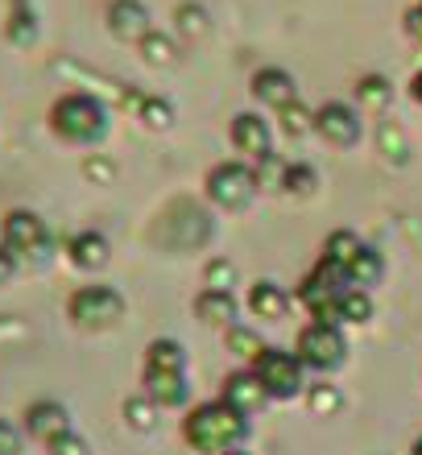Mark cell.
Returning <instances> with one entry per match:
<instances>
[{
  "instance_id": "15",
  "label": "cell",
  "mask_w": 422,
  "mask_h": 455,
  "mask_svg": "<svg viewBox=\"0 0 422 455\" xmlns=\"http://www.w3.org/2000/svg\"><path fill=\"white\" fill-rule=\"evenodd\" d=\"M249 311H253L257 319H266V323H278L290 311V294L278 282H257V286L249 290Z\"/></svg>"
},
{
  "instance_id": "29",
  "label": "cell",
  "mask_w": 422,
  "mask_h": 455,
  "mask_svg": "<svg viewBox=\"0 0 422 455\" xmlns=\"http://www.w3.org/2000/svg\"><path fill=\"white\" fill-rule=\"evenodd\" d=\"M137 112H141V120L149 124V129H166L170 120H174V108H170L166 100H154V96L137 100Z\"/></svg>"
},
{
  "instance_id": "33",
  "label": "cell",
  "mask_w": 422,
  "mask_h": 455,
  "mask_svg": "<svg viewBox=\"0 0 422 455\" xmlns=\"http://www.w3.org/2000/svg\"><path fill=\"white\" fill-rule=\"evenodd\" d=\"M9 37L17 42V46H29V42H34V12H17V17H9Z\"/></svg>"
},
{
  "instance_id": "28",
  "label": "cell",
  "mask_w": 422,
  "mask_h": 455,
  "mask_svg": "<svg viewBox=\"0 0 422 455\" xmlns=\"http://www.w3.org/2000/svg\"><path fill=\"white\" fill-rule=\"evenodd\" d=\"M282 129H286V137H307V132L315 129V112H307L294 100L290 108H282Z\"/></svg>"
},
{
  "instance_id": "25",
  "label": "cell",
  "mask_w": 422,
  "mask_h": 455,
  "mask_svg": "<svg viewBox=\"0 0 422 455\" xmlns=\"http://www.w3.org/2000/svg\"><path fill=\"white\" fill-rule=\"evenodd\" d=\"M377 137H381V154H386L389 162H398V166H402V162L410 157V145H406V132H402L398 124H389V120H386Z\"/></svg>"
},
{
  "instance_id": "34",
  "label": "cell",
  "mask_w": 422,
  "mask_h": 455,
  "mask_svg": "<svg viewBox=\"0 0 422 455\" xmlns=\"http://www.w3.org/2000/svg\"><path fill=\"white\" fill-rule=\"evenodd\" d=\"M50 455H92V447H87L84 435H62L59 443H50Z\"/></svg>"
},
{
  "instance_id": "23",
  "label": "cell",
  "mask_w": 422,
  "mask_h": 455,
  "mask_svg": "<svg viewBox=\"0 0 422 455\" xmlns=\"http://www.w3.org/2000/svg\"><path fill=\"white\" fill-rule=\"evenodd\" d=\"M232 282H236V265L216 257V261H207L203 269V286L207 290H219V294H232Z\"/></svg>"
},
{
  "instance_id": "11",
  "label": "cell",
  "mask_w": 422,
  "mask_h": 455,
  "mask_svg": "<svg viewBox=\"0 0 422 455\" xmlns=\"http://www.w3.org/2000/svg\"><path fill=\"white\" fill-rule=\"evenodd\" d=\"M108 29L121 37V42H137V46L154 34V29H149V12H145L141 0H112Z\"/></svg>"
},
{
  "instance_id": "37",
  "label": "cell",
  "mask_w": 422,
  "mask_h": 455,
  "mask_svg": "<svg viewBox=\"0 0 422 455\" xmlns=\"http://www.w3.org/2000/svg\"><path fill=\"white\" fill-rule=\"evenodd\" d=\"M406 34H410L414 42H422V4L414 12H406Z\"/></svg>"
},
{
  "instance_id": "9",
  "label": "cell",
  "mask_w": 422,
  "mask_h": 455,
  "mask_svg": "<svg viewBox=\"0 0 422 455\" xmlns=\"http://www.w3.org/2000/svg\"><path fill=\"white\" fill-rule=\"evenodd\" d=\"M25 419V435L37 439V443H59L62 435H71V414L62 402H34V406L21 414Z\"/></svg>"
},
{
  "instance_id": "1",
  "label": "cell",
  "mask_w": 422,
  "mask_h": 455,
  "mask_svg": "<svg viewBox=\"0 0 422 455\" xmlns=\"http://www.w3.org/2000/svg\"><path fill=\"white\" fill-rule=\"evenodd\" d=\"M244 414L228 406V402H207V406L191 410L187 422H182V435H187V443L195 451L203 455H228L236 451V443L244 439Z\"/></svg>"
},
{
  "instance_id": "35",
  "label": "cell",
  "mask_w": 422,
  "mask_h": 455,
  "mask_svg": "<svg viewBox=\"0 0 422 455\" xmlns=\"http://www.w3.org/2000/svg\"><path fill=\"white\" fill-rule=\"evenodd\" d=\"M21 431L9 419H0V455H21Z\"/></svg>"
},
{
  "instance_id": "10",
  "label": "cell",
  "mask_w": 422,
  "mask_h": 455,
  "mask_svg": "<svg viewBox=\"0 0 422 455\" xmlns=\"http://www.w3.org/2000/svg\"><path fill=\"white\" fill-rule=\"evenodd\" d=\"M315 132H323L331 145H356L361 141V112L348 104H323L315 112Z\"/></svg>"
},
{
  "instance_id": "38",
  "label": "cell",
  "mask_w": 422,
  "mask_h": 455,
  "mask_svg": "<svg viewBox=\"0 0 422 455\" xmlns=\"http://www.w3.org/2000/svg\"><path fill=\"white\" fill-rule=\"evenodd\" d=\"M410 92H414V100H418V104H422V71H418V75H414V84H410Z\"/></svg>"
},
{
  "instance_id": "22",
  "label": "cell",
  "mask_w": 422,
  "mask_h": 455,
  "mask_svg": "<svg viewBox=\"0 0 422 455\" xmlns=\"http://www.w3.org/2000/svg\"><path fill=\"white\" fill-rule=\"evenodd\" d=\"M356 96H361V104H369V108H386L389 96H394V87H389L381 75H364L361 84H356Z\"/></svg>"
},
{
  "instance_id": "40",
  "label": "cell",
  "mask_w": 422,
  "mask_h": 455,
  "mask_svg": "<svg viewBox=\"0 0 422 455\" xmlns=\"http://www.w3.org/2000/svg\"><path fill=\"white\" fill-rule=\"evenodd\" d=\"M228 455H249V451H228Z\"/></svg>"
},
{
  "instance_id": "32",
  "label": "cell",
  "mask_w": 422,
  "mask_h": 455,
  "mask_svg": "<svg viewBox=\"0 0 422 455\" xmlns=\"http://www.w3.org/2000/svg\"><path fill=\"white\" fill-rule=\"evenodd\" d=\"M315 170L311 166H286V182H282V191H290V195H311L315 191Z\"/></svg>"
},
{
  "instance_id": "39",
  "label": "cell",
  "mask_w": 422,
  "mask_h": 455,
  "mask_svg": "<svg viewBox=\"0 0 422 455\" xmlns=\"http://www.w3.org/2000/svg\"><path fill=\"white\" fill-rule=\"evenodd\" d=\"M414 455H422V439H418V443H414Z\"/></svg>"
},
{
  "instance_id": "5",
  "label": "cell",
  "mask_w": 422,
  "mask_h": 455,
  "mask_svg": "<svg viewBox=\"0 0 422 455\" xmlns=\"http://www.w3.org/2000/svg\"><path fill=\"white\" fill-rule=\"evenodd\" d=\"M67 315L84 331H108L124 319V299L112 286H79L67 302Z\"/></svg>"
},
{
  "instance_id": "30",
  "label": "cell",
  "mask_w": 422,
  "mask_h": 455,
  "mask_svg": "<svg viewBox=\"0 0 422 455\" xmlns=\"http://www.w3.org/2000/svg\"><path fill=\"white\" fill-rule=\"evenodd\" d=\"M307 406H311L315 414H336V410L344 406V397H339L336 385H311V394H307Z\"/></svg>"
},
{
  "instance_id": "14",
  "label": "cell",
  "mask_w": 422,
  "mask_h": 455,
  "mask_svg": "<svg viewBox=\"0 0 422 455\" xmlns=\"http://www.w3.org/2000/svg\"><path fill=\"white\" fill-rule=\"evenodd\" d=\"M253 96L261 100V104H269V108H290L294 100H299V87H294V79H290L286 71H278V67H266V71L253 75Z\"/></svg>"
},
{
  "instance_id": "12",
  "label": "cell",
  "mask_w": 422,
  "mask_h": 455,
  "mask_svg": "<svg viewBox=\"0 0 422 455\" xmlns=\"http://www.w3.org/2000/svg\"><path fill=\"white\" fill-rule=\"evenodd\" d=\"M266 397H269V389L261 385V377L257 372H232L228 381H224V397L219 402H228L236 414H257V410L266 406Z\"/></svg>"
},
{
  "instance_id": "4",
  "label": "cell",
  "mask_w": 422,
  "mask_h": 455,
  "mask_svg": "<svg viewBox=\"0 0 422 455\" xmlns=\"http://www.w3.org/2000/svg\"><path fill=\"white\" fill-rule=\"evenodd\" d=\"M0 244L17 257V265H46L50 261V228L37 212H9L4 224H0Z\"/></svg>"
},
{
  "instance_id": "26",
  "label": "cell",
  "mask_w": 422,
  "mask_h": 455,
  "mask_svg": "<svg viewBox=\"0 0 422 455\" xmlns=\"http://www.w3.org/2000/svg\"><path fill=\"white\" fill-rule=\"evenodd\" d=\"M141 54H145V62H149V67H170L179 50H174V42H170V37L149 34V37L141 42Z\"/></svg>"
},
{
  "instance_id": "21",
  "label": "cell",
  "mask_w": 422,
  "mask_h": 455,
  "mask_svg": "<svg viewBox=\"0 0 422 455\" xmlns=\"http://www.w3.org/2000/svg\"><path fill=\"white\" fill-rule=\"evenodd\" d=\"M124 422H129L133 431H154L157 402L154 397H129V402H124Z\"/></svg>"
},
{
  "instance_id": "16",
  "label": "cell",
  "mask_w": 422,
  "mask_h": 455,
  "mask_svg": "<svg viewBox=\"0 0 422 455\" xmlns=\"http://www.w3.org/2000/svg\"><path fill=\"white\" fill-rule=\"evenodd\" d=\"M108 240L100 236V232H79V236H71V244H67V257H71L75 269H104L108 265Z\"/></svg>"
},
{
  "instance_id": "27",
  "label": "cell",
  "mask_w": 422,
  "mask_h": 455,
  "mask_svg": "<svg viewBox=\"0 0 422 455\" xmlns=\"http://www.w3.org/2000/svg\"><path fill=\"white\" fill-rule=\"evenodd\" d=\"M282 182H286V162L278 154H269L257 162V187H266V191H282Z\"/></svg>"
},
{
  "instance_id": "2",
  "label": "cell",
  "mask_w": 422,
  "mask_h": 455,
  "mask_svg": "<svg viewBox=\"0 0 422 455\" xmlns=\"http://www.w3.org/2000/svg\"><path fill=\"white\" fill-rule=\"evenodd\" d=\"M145 397H154L162 410L187 402V352L179 339H154L145 352Z\"/></svg>"
},
{
  "instance_id": "3",
  "label": "cell",
  "mask_w": 422,
  "mask_h": 455,
  "mask_svg": "<svg viewBox=\"0 0 422 455\" xmlns=\"http://www.w3.org/2000/svg\"><path fill=\"white\" fill-rule=\"evenodd\" d=\"M50 129L71 145H96V141H104V132H108V108H104L96 96L71 92V96H62L59 104L50 108Z\"/></svg>"
},
{
  "instance_id": "17",
  "label": "cell",
  "mask_w": 422,
  "mask_h": 455,
  "mask_svg": "<svg viewBox=\"0 0 422 455\" xmlns=\"http://www.w3.org/2000/svg\"><path fill=\"white\" fill-rule=\"evenodd\" d=\"M195 315L211 327H232V315H236V302L232 294H219V290H203L199 299H195Z\"/></svg>"
},
{
  "instance_id": "20",
  "label": "cell",
  "mask_w": 422,
  "mask_h": 455,
  "mask_svg": "<svg viewBox=\"0 0 422 455\" xmlns=\"http://www.w3.org/2000/svg\"><path fill=\"white\" fill-rule=\"evenodd\" d=\"M348 282H352V286H361V290L364 286H377V282H381V252L364 244L361 257H356V261H352V269H348Z\"/></svg>"
},
{
  "instance_id": "7",
  "label": "cell",
  "mask_w": 422,
  "mask_h": 455,
  "mask_svg": "<svg viewBox=\"0 0 422 455\" xmlns=\"http://www.w3.org/2000/svg\"><path fill=\"white\" fill-rule=\"evenodd\" d=\"M344 352H348V344H344V331H339L336 323H311V327H302L299 352H294V356H299L307 369L331 372L344 364Z\"/></svg>"
},
{
  "instance_id": "24",
  "label": "cell",
  "mask_w": 422,
  "mask_h": 455,
  "mask_svg": "<svg viewBox=\"0 0 422 455\" xmlns=\"http://www.w3.org/2000/svg\"><path fill=\"white\" fill-rule=\"evenodd\" d=\"M228 352L249 356V360H261L266 344H261V336H257V331H249V327H228Z\"/></svg>"
},
{
  "instance_id": "6",
  "label": "cell",
  "mask_w": 422,
  "mask_h": 455,
  "mask_svg": "<svg viewBox=\"0 0 422 455\" xmlns=\"http://www.w3.org/2000/svg\"><path fill=\"white\" fill-rule=\"evenodd\" d=\"M207 199L224 212H241V207L253 204V195L261 191L257 187V170H249L244 162H219L211 174H207Z\"/></svg>"
},
{
  "instance_id": "36",
  "label": "cell",
  "mask_w": 422,
  "mask_h": 455,
  "mask_svg": "<svg viewBox=\"0 0 422 455\" xmlns=\"http://www.w3.org/2000/svg\"><path fill=\"white\" fill-rule=\"evenodd\" d=\"M12 274H17V257H12V252L0 244V286H4Z\"/></svg>"
},
{
  "instance_id": "18",
  "label": "cell",
  "mask_w": 422,
  "mask_h": 455,
  "mask_svg": "<svg viewBox=\"0 0 422 455\" xmlns=\"http://www.w3.org/2000/svg\"><path fill=\"white\" fill-rule=\"evenodd\" d=\"M361 240L352 236L348 228H339V232H331V236H327V249H323V261H331V265H339V269H344V274H348L352 269V261H356V257H361Z\"/></svg>"
},
{
  "instance_id": "13",
  "label": "cell",
  "mask_w": 422,
  "mask_h": 455,
  "mask_svg": "<svg viewBox=\"0 0 422 455\" xmlns=\"http://www.w3.org/2000/svg\"><path fill=\"white\" fill-rule=\"evenodd\" d=\"M232 145L249 157H269L274 154V137H269V124L257 112H241V116L232 120Z\"/></svg>"
},
{
  "instance_id": "31",
  "label": "cell",
  "mask_w": 422,
  "mask_h": 455,
  "mask_svg": "<svg viewBox=\"0 0 422 455\" xmlns=\"http://www.w3.org/2000/svg\"><path fill=\"white\" fill-rule=\"evenodd\" d=\"M179 34L187 37V42H195V37L207 34V12L199 9V4H182L179 9Z\"/></svg>"
},
{
  "instance_id": "19",
  "label": "cell",
  "mask_w": 422,
  "mask_h": 455,
  "mask_svg": "<svg viewBox=\"0 0 422 455\" xmlns=\"http://www.w3.org/2000/svg\"><path fill=\"white\" fill-rule=\"evenodd\" d=\"M373 319V299L361 286H352L339 294V323H369Z\"/></svg>"
},
{
  "instance_id": "8",
  "label": "cell",
  "mask_w": 422,
  "mask_h": 455,
  "mask_svg": "<svg viewBox=\"0 0 422 455\" xmlns=\"http://www.w3.org/2000/svg\"><path fill=\"white\" fill-rule=\"evenodd\" d=\"M302 364L294 352H282V347H266L261 352V360H257V377H261V385L269 389V397H294L302 389Z\"/></svg>"
}]
</instances>
